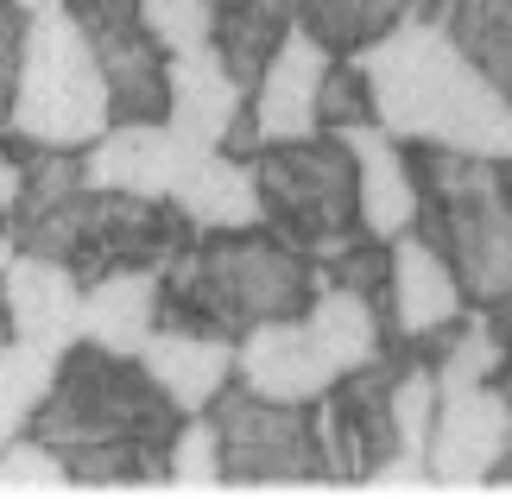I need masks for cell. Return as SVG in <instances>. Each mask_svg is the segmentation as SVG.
Returning <instances> with one entry per match:
<instances>
[{
	"instance_id": "5",
	"label": "cell",
	"mask_w": 512,
	"mask_h": 499,
	"mask_svg": "<svg viewBox=\"0 0 512 499\" xmlns=\"http://www.w3.org/2000/svg\"><path fill=\"white\" fill-rule=\"evenodd\" d=\"M418 190H424V234L449 253L475 304L512 297V171L500 158L456 152V146H418Z\"/></svg>"
},
{
	"instance_id": "4",
	"label": "cell",
	"mask_w": 512,
	"mask_h": 499,
	"mask_svg": "<svg viewBox=\"0 0 512 499\" xmlns=\"http://www.w3.org/2000/svg\"><path fill=\"white\" fill-rule=\"evenodd\" d=\"M121 114L89 26L76 7H45L26 19V51L7 89V133L32 146H95Z\"/></svg>"
},
{
	"instance_id": "27",
	"label": "cell",
	"mask_w": 512,
	"mask_h": 499,
	"mask_svg": "<svg viewBox=\"0 0 512 499\" xmlns=\"http://www.w3.org/2000/svg\"><path fill=\"white\" fill-rule=\"evenodd\" d=\"M171 487L177 493L228 487V443H222V424H215V417L190 411V424H177V436H171Z\"/></svg>"
},
{
	"instance_id": "31",
	"label": "cell",
	"mask_w": 512,
	"mask_h": 499,
	"mask_svg": "<svg viewBox=\"0 0 512 499\" xmlns=\"http://www.w3.org/2000/svg\"><path fill=\"white\" fill-rule=\"evenodd\" d=\"M152 38L177 57V51H203L215 45V19H222V0H140Z\"/></svg>"
},
{
	"instance_id": "12",
	"label": "cell",
	"mask_w": 512,
	"mask_h": 499,
	"mask_svg": "<svg viewBox=\"0 0 512 499\" xmlns=\"http://www.w3.org/2000/svg\"><path fill=\"white\" fill-rule=\"evenodd\" d=\"M336 45L317 38L310 26H291V38L279 45L272 70L260 76L253 89V127H260V152L266 146H285V139H317L323 127V89H329V70H336Z\"/></svg>"
},
{
	"instance_id": "7",
	"label": "cell",
	"mask_w": 512,
	"mask_h": 499,
	"mask_svg": "<svg viewBox=\"0 0 512 499\" xmlns=\"http://www.w3.org/2000/svg\"><path fill=\"white\" fill-rule=\"evenodd\" d=\"M266 196V222L272 234H285L291 247L336 259L348 241L367 234L361 215V158L342 133L329 139H285L253 158Z\"/></svg>"
},
{
	"instance_id": "20",
	"label": "cell",
	"mask_w": 512,
	"mask_h": 499,
	"mask_svg": "<svg viewBox=\"0 0 512 499\" xmlns=\"http://www.w3.org/2000/svg\"><path fill=\"white\" fill-rule=\"evenodd\" d=\"M177 203L196 228H260L266 222V196H260V171L241 165V152H196L190 171L177 177Z\"/></svg>"
},
{
	"instance_id": "10",
	"label": "cell",
	"mask_w": 512,
	"mask_h": 499,
	"mask_svg": "<svg viewBox=\"0 0 512 499\" xmlns=\"http://www.w3.org/2000/svg\"><path fill=\"white\" fill-rule=\"evenodd\" d=\"M506 455H512V392H500V386L443 392L437 430H430V468H437V487L443 493L494 487Z\"/></svg>"
},
{
	"instance_id": "3",
	"label": "cell",
	"mask_w": 512,
	"mask_h": 499,
	"mask_svg": "<svg viewBox=\"0 0 512 499\" xmlns=\"http://www.w3.org/2000/svg\"><path fill=\"white\" fill-rule=\"evenodd\" d=\"M190 215L177 196H140V190H102V184H83L70 203H57L32 222L7 228V241L32 247V253H51L64 259L76 278H108V272H127V266H159L171 272L190 247Z\"/></svg>"
},
{
	"instance_id": "34",
	"label": "cell",
	"mask_w": 512,
	"mask_h": 499,
	"mask_svg": "<svg viewBox=\"0 0 512 499\" xmlns=\"http://www.w3.org/2000/svg\"><path fill=\"white\" fill-rule=\"evenodd\" d=\"M367 487H373V493H443V487H437V468H430V455H418V449H392L386 462L367 474Z\"/></svg>"
},
{
	"instance_id": "16",
	"label": "cell",
	"mask_w": 512,
	"mask_h": 499,
	"mask_svg": "<svg viewBox=\"0 0 512 499\" xmlns=\"http://www.w3.org/2000/svg\"><path fill=\"white\" fill-rule=\"evenodd\" d=\"M342 139L361 158V215H367V234L380 241H399V234L418 228L424 215V190H418V165L405 158V139L386 133L380 121H354L342 127Z\"/></svg>"
},
{
	"instance_id": "24",
	"label": "cell",
	"mask_w": 512,
	"mask_h": 499,
	"mask_svg": "<svg viewBox=\"0 0 512 499\" xmlns=\"http://www.w3.org/2000/svg\"><path fill=\"white\" fill-rule=\"evenodd\" d=\"M291 13L336 51H367L373 38H386L405 19V0H291Z\"/></svg>"
},
{
	"instance_id": "15",
	"label": "cell",
	"mask_w": 512,
	"mask_h": 499,
	"mask_svg": "<svg viewBox=\"0 0 512 499\" xmlns=\"http://www.w3.org/2000/svg\"><path fill=\"white\" fill-rule=\"evenodd\" d=\"M462 297H468V285L437 241H418V234L392 241V329L405 342H430V335L456 329Z\"/></svg>"
},
{
	"instance_id": "28",
	"label": "cell",
	"mask_w": 512,
	"mask_h": 499,
	"mask_svg": "<svg viewBox=\"0 0 512 499\" xmlns=\"http://www.w3.org/2000/svg\"><path fill=\"white\" fill-rule=\"evenodd\" d=\"M0 493L7 499H26V493H76V468L70 455L45 443V436H7V449H0Z\"/></svg>"
},
{
	"instance_id": "33",
	"label": "cell",
	"mask_w": 512,
	"mask_h": 499,
	"mask_svg": "<svg viewBox=\"0 0 512 499\" xmlns=\"http://www.w3.org/2000/svg\"><path fill=\"white\" fill-rule=\"evenodd\" d=\"M354 121H373V89H367V70H329V89H323V127L342 133Z\"/></svg>"
},
{
	"instance_id": "6",
	"label": "cell",
	"mask_w": 512,
	"mask_h": 499,
	"mask_svg": "<svg viewBox=\"0 0 512 499\" xmlns=\"http://www.w3.org/2000/svg\"><path fill=\"white\" fill-rule=\"evenodd\" d=\"M177 411L171 392L152 379L140 354H114L102 342H76L64 354L51 405L32 417V430L57 449H89V443H159L171 449L177 436Z\"/></svg>"
},
{
	"instance_id": "1",
	"label": "cell",
	"mask_w": 512,
	"mask_h": 499,
	"mask_svg": "<svg viewBox=\"0 0 512 499\" xmlns=\"http://www.w3.org/2000/svg\"><path fill=\"white\" fill-rule=\"evenodd\" d=\"M361 70L373 89V121L405 146L430 139L481 158H512V95L437 19H399L361 51Z\"/></svg>"
},
{
	"instance_id": "14",
	"label": "cell",
	"mask_w": 512,
	"mask_h": 499,
	"mask_svg": "<svg viewBox=\"0 0 512 499\" xmlns=\"http://www.w3.org/2000/svg\"><path fill=\"white\" fill-rule=\"evenodd\" d=\"M190 146L171 121H121L89 146V184L102 190H140V196H171L177 177L190 171Z\"/></svg>"
},
{
	"instance_id": "21",
	"label": "cell",
	"mask_w": 512,
	"mask_h": 499,
	"mask_svg": "<svg viewBox=\"0 0 512 499\" xmlns=\"http://www.w3.org/2000/svg\"><path fill=\"white\" fill-rule=\"evenodd\" d=\"M291 26H298L291 0H222L215 51H222V64L241 76L247 89H260V76L272 70V57H279V45L291 38Z\"/></svg>"
},
{
	"instance_id": "17",
	"label": "cell",
	"mask_w": 512,
	"mask_h": 499,
	"mask_svg": "<svg viewBox=\"0 0 512 499\" xmlns=\"http://www.w3.org/2000/svg\"><path fill=\"white\" fill-rule=\"evenodd\" d=\"M241 102H247V83L222 64V51L203 45V51H177L171 57V114L165 121L190 139V146H228L234 127H241Z\"/></svg>"
},
{
	"instance_id": "2",
	"label": "cell",
	"mask_w": 512,
	"mask_h": 499,
	"mask_svg": "<svg viewBox=\"0 0 512 499\" xmlns=\"http://www.w3.org/2000/svg\"><path fill=\"white\" fill-rule=\"evenodd\" d=\"M165 310L184 329H260L279 316H310V304L329 285V266L317 253L291 247L285 234H253V228H215L209 241L184 247V259L165 272Z\"/></svg>"
},
{
	"instance_id": "26",
	"label": "cell",
	"mask_w": 512,
	"mask_h": 499,
	"mask_svg": "<svg viewBox=\"0 0 512 499\" xmlns=\"http://www.w3.org/2000/svg\"><path fill=\"white\" fill-rule=\"evenodd\" d=\"M449 32L462 38V51L512 95V0H449Z\"/></svg>"
},
{
	"instance_id": "23",
	"label": "cell",
	"mask_w": 512,
	"mask_h": 499,
	"mask_svg": "<svg viewBox=\"0 0 512 499\" xmlns=\"http://www.w3.org/2000/svg\"><path fill=\"white\" fill-rule=\"evenodd\" d=\"M57 373H64V354L57 348H38L26 335H7V348H0V430L7 436L26 430L32 417L51 405Z\"/></svg>"
},
{
	"instance_id": "29",
	"label": "cell",
	"mask_w": 512,
	"mask_h": 499,
	"mask_svg": "<svg viewBox=\"0 0 512 499\" xmlns=\"http://www.w3.org/2000/svg\"><path fill=\"white\" fill-rule=\"evenodd\" d=\"M437 398H443L437 367L405 361V373L392 379V430H399V449L430 455V430H437V411H443Z\"/></svg>"
},
{
	"instance_id": "22",
	"label": "cell",
	"mask_w": 512,
	"mask_h": 499,
	"mask_svg": "<svg viewBox=\"0 0 512 499\" xmlns=\"http://www.w3.org/2000/svg\"><path fill=\"white\" fill-rule=\"evenodd\" d=\"M310 329H317L323 354L342 373L380 361V304H373L367 291H354V285H336V278H329L323 297L310 304Z\"/></svg>"
},
{
	"instance_id": "8",
	"label": "cell",
	"mask_w": 512,
	"mask_h": 499,
	"mask_svg": "<svg viewBox=\"0 0 512 499\" xmlns=\"http://www.w3.org/2000/svg\"><path fill=\"white\" fill-rule=\"evenodd\" d=\"M215 424L228 443V487H323L329 462L310 405L234 386L215 398Z\"/></svg>"
},
{
	"instance_id": "11",
	"label": "cell",
	"mask_w": 512,
	"mask_h": 499,
	"mask_svg": "<svg viewBox=\"0 0 512 499\" xmlns=\"http://www.w3.org/2000/svg\"><path fill=\"white\" fill-rule=\"evenodd\" d=\"M0 297H7V335H26L38 348L70 354L83 342V278H76L64 259L32 253L7 241V259H0Z\"/></svg>"
},
{
	"instance_id": "32",
	"label": "cell",
	"mask_w": 512,
	"mask_h": 499,
	"mask_svg": "<svg viewBox=\"0 0 512 499\" xmlns=\"http://www.w3.org/2000/svg\"><path fill=\"white\" fill-rule=\"evenodd\" d=\"M329 278H336V285L367 291V297H386V291H392V253H386V241H380V234L348 241L336 259H329Z\"/></svg>"
},
{
	"instance_id": "25",
	"label": "cell",
	"mask_w": 512,
	"mask_h": 499,
	"mask_svg": "<svg viewBox=\"0 0 512 499\" xmlns=\"http://www.w3.org/2000/svg\"><path fill=\"white\" fill-rule=\"evenodd\" d=\"M512 361V342L494 316H475V323H456L443 329V354H437V379L443 392H468V386H487L494 373H506Z\"/></svg>"
},
{
	"instance_id": "30",
	"label": "cell",
	"mask_w": 512,
	"mask_h": 499,
	"mask_svg": "<svg viewBox=\"0 0 512 499\" xmlns=\"http://www.w3.org/2000/svg\"><path fill=\"white\" fill-rule=\"evenodd\" d=\"M83 184H89L83 146H32V184H26V209H19V222H32V215L70 203ZM19 222H7V228H19Z\"/></svg>"
},
{
	"instance_id": "19",
	"label": "cell",
	"mask_w": 512,
	"mask_h": 499,
	"mask_svg": "<svg viewBox=\"0 0 512 499\" xmlns=\"http://www.w3.org/2000/svg\"><path fill=\"white\" fill-rule=\"evenodd\" d=\"M165 329V285L159 266H127L108 272L83 291V335L114 354H140Z\"/></svg>"
},
{
	"instance_id": "13",
	"label": "cell",
	"mask_w": 512,
	"mask_h": 499,
	"mask_svg": "<svg viewBox=\"0 0 512 499\" xmlns=\"http://www.w3.org/2000/svg\"><path fill=\"white\" fill-rule=\"evenodd\" d=\"M342 379V367L323 354L310 316H279L241 335V386L285 398V405H317V398Z\"/></svg>"
},
{
	"instance_id": "35",
	"label": "cell",
	"mask_w": 512,
	"mask_h": 499,
	"mask_svg": "<svg viewBox=\"0 0 512 499\" xmlns=\"http://www.w3.org/2000/svg\"><path fill=\"white\" fill-rule=\"evenodd\" d=\"M26 13H45V7H70V0H19Z\"/></svg>"
},
{
	"instance_id": "9",
	"label": "cell",
	"mask_w": 512,
	"mask_h": 499,
	"mask_svg": "<svg viewBox=\"0 0 512 499\" xmlns=\"http://www.w3.org/2000/svg\"><path fill=\"white\" fill-rule=\"evenodd\" d=\"M399 373L405 361H367L317 398V436H323V462L336 481L367 487V474L399 449V430H392V379Z\"/></svg>"
},
{
	"instance_id": "18",
	"label": "cell",
	"mask_w": 512,
	"mask_h": 499,
	"mask_svg": "<svg viewBox=\"0 0 512 499\" xmlns=\"http://www.w3.org/2000/svg\"><path fill=\"white\" fill-rule=\"evenodd\" d=\"M140 361L152 367V379L171 392L177 411H215V398L228 392V373L241 367V348L215 329H184L165 323L152 342L140 348Z\"/></svg>"
}]
</instances>
